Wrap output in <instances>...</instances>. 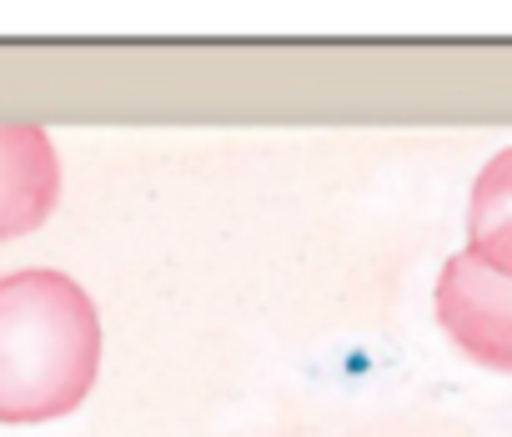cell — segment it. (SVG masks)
<instances>
[{
  "mask_svg": "<svg viewBox=\"0 0 512 437\" xmlns=\"http://www.w3.org/2000/svg\"><path fill=\"white\" fill-rule=\"evenodd\" d=\"M61 196V156L41 126H0V242L36 232Z\"/></svg>",
  "mask_w": 512,
  "mask_h": 437,
  "instance_id": "cell-3",
  "label": "cell"
},
{
  "mask_svg": "<svg viewBox=\"0 0 512 437\" xmlns=\"http://www.w3.org/2000/svg\"><path fill=\"white\" fill-rule=\"evenodd\" d=\"M101 372V317L66 272L0 277V422H51Z\"/></svg>",
  "mask_w": 512,
  "mask_h": 437,
  "instance_id": "cell-1",
  "label": "cell"
},
{
  "mask_svg": "<svg viewBox=\"0 0 512 437\" xmlns=\"http://www.w3.org/2000/svg\"><path fill=\"white\" fill-rule=\"evenodd\" d=\"M437 322L472 362L512 372V272L457 252L437 277Z\"/></svg>",
  "mask_w": 512,
  "mask_h": 437,
  "instance_id": "cell-2",
  "label": "cell"
},
{
  "mask_svg": "<svg viewBox=\"0 0 512 437\" xmlns=\"http://www.w3.org/2000/svg\"><path fill=\"white\" fill-rule=\"evenodd\" d=\"M467 252L497 272H512V146L497 151L472 181Z\"/></svg>",
  "mask_w": 512,
  "mask_h": 437,
  "instance_id": "cell-4",
  "label": "cell"
}]
</instances>
